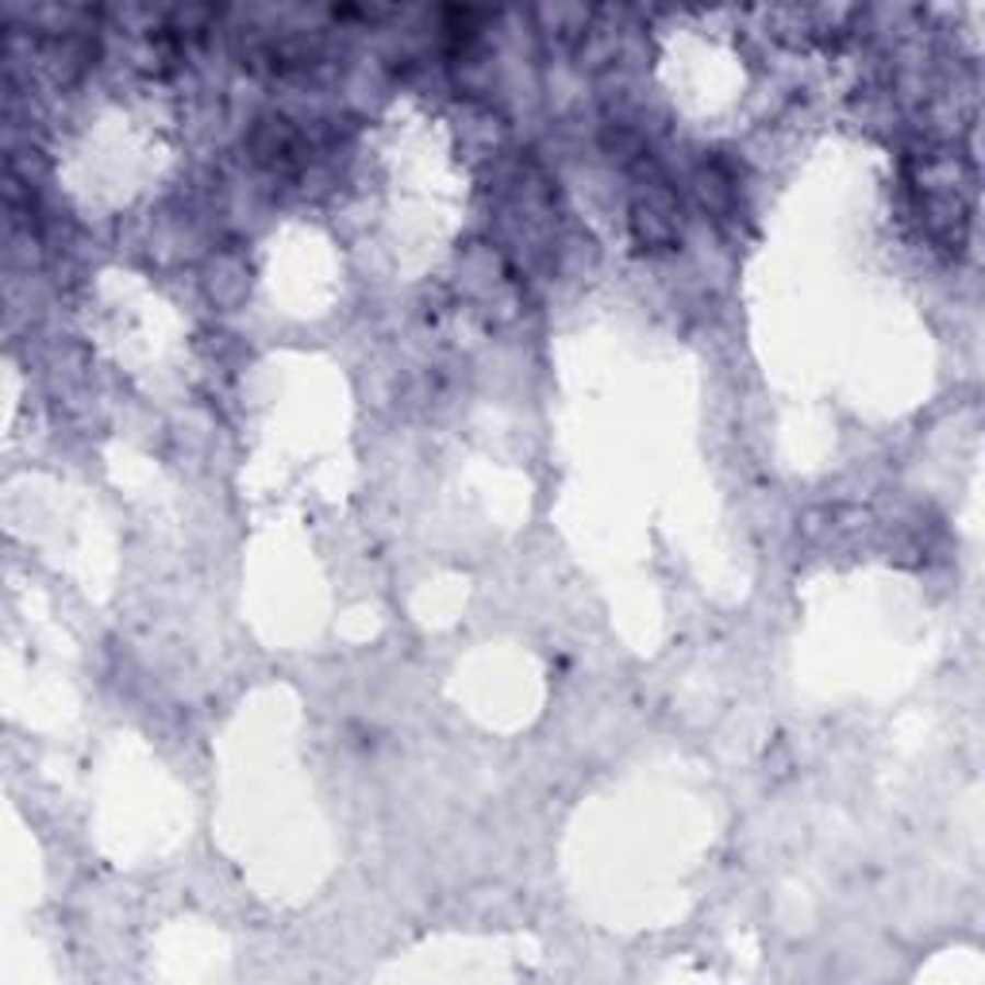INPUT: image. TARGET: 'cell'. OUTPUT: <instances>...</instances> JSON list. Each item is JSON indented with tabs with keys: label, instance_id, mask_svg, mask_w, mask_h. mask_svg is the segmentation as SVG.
<instances>
[{
	"label": "cell",
	"instance_id": "1",
	"mask_svg": "<svg viewBox=\"0 0 985 985\" xmlns=\"http://www.w3.org/2000/svg\"><path fill=\"white\" fill-rule=\"evenodd\" d=\"M635 231L639 239H646V243H666V239H674V213L663 205V197H643L635 205Z\"/></svg>",
	"mask_w": 985,
	"mask_h": 985
}]
</instances>
